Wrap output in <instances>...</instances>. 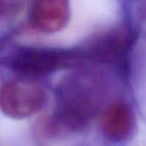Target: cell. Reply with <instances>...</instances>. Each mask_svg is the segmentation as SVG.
Returning a JSON list of instances; mask_svg holds the SVG:
<instances>
[{
  "instance_id": "cell-1",
  "label": "cell",
  "mask_w": 146,
  "mask_h": 146,
  "mask_svg": "<svg viewBox=\"0 0 146 146\" xmlns=\"http://www.w3.org/2000/svg\"><path fill=\"white\" fill-rule=\"evenodd\" d=\"M47 95L40 84L30 80H10L0 90V107L6 116L26 118L39 112L46 103Z\"/></svg>"
},
{
  "instance_id": "cell-2",
  "label": "cell",
  "mask_w": 146,
  "mask_h": 146,
  "mask_svg": "<svg viewBox=\"0 0 146 146\" xmlns=\"http://www.w3.org/2000/svg\"><path fill=\"white\" fill-rule=\"evenodd\" d=\"M83 55L56 49H26L12 60L15 70L28 75H42L60 68L72 66Z\"/></svg>"
},
{
  "instance_id": "cell-3",
  "label": "cell",
  "mask_w": 146,
  "mask_h": 146,
  "mask_svg": "<svg viewBox=\"0 0 146 146\" xmlns=\"http://www.w3.org/2000/svg\"><path fill=\"white\" fill-rule=\"evenodd\" d=\"M100 128L104 136L111 141H125L133 134L135 128L133 111L125 103L111 104L102 113Z\"/></svg>"
},
{
  "instance_id": "cell-4",
  "label": "cell",
  "mask_w": 146,
  "mask_h": 146,
  "mask_svg": "<svg viewBox=\"0 0 146 146\" xmlns=\"http://www.w3.org/2000/svg\"><path fill=\"white\" fill-rule=\"evenodd\" d=\"M68 0H33L31 19L37 29L53 33L62 29L69 19Z\"/></svg>"
}]
</instances>
